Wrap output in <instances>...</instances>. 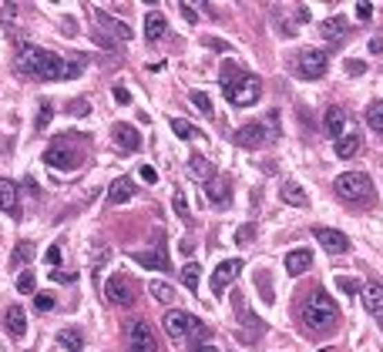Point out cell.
<instances>
[{
  "mask_svg": "<svg viewBox=\"0 0 383 352\" xmlns=\"http://www.w3.org/2000/svg\"><path fill=\"white\" fill-rule=\"evenodd\" d=\"M17 68L27 77H34V81H71V77L81 74L84 61H64V57H57L51 50L24 44L21 54H17Z\"/></svg>",
  "mask_w": 383,
  "mask_h": 352,
  "instance_id": "cell-1",
  "label": "cell"
},
{
  "mask_svg": "<svg viewBox=\"0 0 383 352\" xmlns=\"http://www.w3.org/2000/svg\"><path fill=\"white\" fill-rule=\"evenodd\" d=\"M303 322H306L309 329H316V332L333 329L340 322V309H336V302H333L326 292H313L306 299V309H303Z\"/></svg>",
  "mask_w": 383,
  "mask_h": 352,
  "instance_id": "cell-2",
  "label": "cell"
},
{
  "mask_svg": "<svg viewBox=\"0 0 383 352\" xmlns=\"http://www.w3.org/2000/svg\"><path fill=\"white\" fill-rule=\"evenodd\" d=\"M333 191L343 201H350V205H360V201L366 205V201L373 198V185H370V178L363 175V172H343V175H336Z\"/></svg>",
  "mask_w": 383,
  "mask_h": 352,
  "instance_id": "cell-3",
  "label": "cell"
},
{
  "mask_svg": "<svg viewBox=\"0 0 383 352\" xmlns=\"http://www.w3.org/2000/svg\"><path fill=\"white\" fill-rule=\"evenodd\" d=\"M259 94H262V81L255 74H246V71L226 87V98H229V104H235V107H249V104H255Z\"/></svg>",
  "mask_w": 383,
  "mask_h": 352,
  "instance_id": "cell-4",
  "label": "cell"
},
{
  "mask_svg": "<svg viewBox=\"0 0 383 352\" xmlns=\"http://www.w3.org/2000/svg\"><path fill=\"white\" fill-rule=\"evenodd\" d=\"M161 329L168 332V339H185V335H192V332H202V329H199V319L188 315V312H181V309H168L165 319H161Z\"/></svg>",
  "mask_w": 383,
  "mask_h": 352,
  "instance_id": "cell-5",
  "label": "cell"
},
{
  "mask_svg": "<svg viewBox=\"0 0 383 352\" xmlns=\"http://www.w3.org/2000/svg\"><path fill=\"white\" fill-rule=\"evenodd\" d=\"M296 68H299V74L306 77V81H316V77L326 74V68H330V57L323 54L320 48H306L299 50V57H296Z\"/></svg>",
  "mask_w": 383,
  "mask_h": 352,
  "instance_id": "cell-6",
  "label": "cell"
},
{
  "mask_svg": "<svg viewBox=\"0 0 383 352\" xmlns=\"http://www.w3.org/2000/svg\"><path fill=\"white\" fill-rule=\"evenodd\" d=\"M276 134H273V127L269 121H253V125H242L235 131V141L242 145V148H262V145H269Z\"/></svg>",
  "mask_w": 383,
  "mask_h": 352,
  "instance_id": "cell-7",
  "label": "cell"
},
{
  "mask_svg": "<svg viewBox=\"0 0 383 352\" xmlns=\"http://www.w3.org/2000/svg\"><path fill=\"white\" fill-rule=\"evenodd\" d=\"M104 299L111 302V305H131L135 302V285H131V278L128 276H111L104 282Z\"/></svg>",
  "mask_w": 383,
  "mask_h": 352,
  "instance_id": "cell-8",
  "label": "cell"
},
{
  "mask_svg": "<svg viewBox=\"0 0 383 352\" xmlns=\"http://www.w3.org/2000/svg\"><path fill=\"white\" fill-rule=\"evenodd\" d=\"M44 161L54 172H75L77 165H81V154L75 148H68V145H51V148L44 151Z\"/></svg>",
  "mask_w": 383,
  "mask_h": 352,
  "instance_id": "cell-9",
  "label": "cell"
},
{
  "mask_svg": "<svg viewBox=\"0 0 383 352\" xmlns=\"http://www.w3.org/2000/svg\"><path fill=\"white\" fill-rule=\"evenodd\" d=\"M128 352H158V342H155V332L148 322H131L128 329Z\"/></svg>",
  "mask_w": 383,
  "mask_h": 352,
  "instance_id": "cell-10",
  "label": "cell"
},
{
  "mask_svg": "<svg viewBox=\"0 0 383 352\" xmlns=\"http://www.w3.org/2000/svg\"><path fill=\"white\" fill-rule=\"evenodd\" d=\"M313 238L330 251V255H343V251H350V238H346L343 231H336V228H323V225L313 228Z\"/></svg>",
  "mask_w": 383,
  "mask_h": 352,
  "instance_id": "cell-11",
  "label": "cell"
},
{
  "mask_svg": "<svg viewBox=\"0 0 383 352\" xmlns=\"http://www.w3.org/2000/svg\"><path fill=\"white\" fill-rule=\"evenodd\" d=\"M239 272H242V262H239V258L222 262V265L212 272V292H215V296H222V292H226V285H232V282L239 278Z\"/></svg>",
  "mask_w": 383,
  "mask_h": 352,
  "instance_id": "cell-12",
  "label": "cell"
},
{
  "mask_svg": "<svg viewBox=\"0 0 383 352\" xmlns=\"http://www.w3.org/2000/svg\"><path fill=\"white\" fill-rule=\"evenodd\" d=\"M333 148H336V154L340 158H353L360 151V127L357 125H346V131L333 141Z\"/></svg>",
  "mask_w": 383,
  "mask_h": 352,
  "instance_id": "cell-13",
  "label": "cell"
},
{
  "mask_svg": "<svg viewBox=\"0 0 383 352\" xmlns=\"http://www.w3.org/2000/svg\"><path fill=\"white\" fill-rule=\"evenodd\" d=\"M17 208H21V191H17V185L7 181V178H0V211H3V215H17Z\"/></svg>",
  "mask_w": 383,
  "mask_h": 352,
  "instance_id": "cell-14",
  "label": "cell"
},
{
  "mask_svg": "<svg viewBox=\"0 0 383 352\" xmlns=\"http://www.w3.org/2000/svg\"><path fill=\"white\" fill-rule=\"evenodd\" d=\"M111 138H115L118 148H125V151L141 148V134H138V127H131V125H115L111 127Z\"/></svg>",
  "mask_w": 383,
  "mask_h": 352,
  "instance_id": "cell-15",
  "label": "cell"
},
{
  "mask_svg": "<svg viewBox=\"0 0 383 352\" xmlns=\"http://www.w3.org/2000/svg\"><path fill=\"white\" fill-rule=\"evenodd\" d=\"M3 322H7V332L10 335H24L27 332V312H24V305H10L7 312H3Z\"/></svg>",
  "mask_w": 383,
  "mask_h": 352,
  "instance_id": "cell-16",
  "label": "cell"
},
{
  "mask_svg": "<svg viewBox=\"0 0 383 352\" xmlns=\"http://www.w3.org/2000/svg\"><path fill=\"white\" fill-rule=\"evenodd\" d=\"M309 265H313V251L309 249H296L286 255V272H289V276H303Z\"/></svg>",
  "mask_w": 383,
  "mask_h": 352,
  "instance_id": "cell-17",
  "label": "cell"
},
{
  "mask_svg": "<svg viewBox=\"0 0 383 352\" xmlns=\"http://www.w3.org/2000/svg\"><path fill=\"white\" fill-rule=\"evenodd\" d=\"M363 309H366L370 315H383V285L380 282H370V285L363 289Z\"/></svg>",
  "mask_w": 383,
  "mask_h": 352,
  "instance_id": "cell-18",
  "label": "cell"
},
{
  "mask_svg": "<svg viewBox=\"0 0 383 352\" xmlns=\"http://www.w3.org/2000/svg\"><path fill=\"white\" fill-rule=\"evenodd\" d=\"M135 195V181L131 178H118L111 188H108V205H125Z\"/></svg>",
  "mask_w": 383,
  "mask_h": 352,
  "instance_id": "cell-19",
  "label": "cell"
},
{
  "mask_svg": "<svg viewBox=\"0 0 383 352\" xmlns=\"http://www.w3.org/2000/svg\"><path fill=\"white\" fill-rule=\"evenodd\" d=\"M346 125H350V118H346L343 107H330V111H326V134H330L333 141L346 131Z\"/></svg>",
  "mask_w": 383,
  "mask_h": 352,
  "instance_id": "cell-20",
  "label": "cell"
},
{
  "mask_svg": "<svg viewBox=\"0 0 383 352\" xmlns=\"http://www.w3.org/2000/svg\"><path fill=\"white\" fill-rule=\"evenodd\" d=\"M165 30H168V21H165L158 10H152V14L145 17V41H152V44H155V41H161V37H165Z\"/></svg>",
  "mask_w": 383,
  "mask_h": 352,
  "instance_id": "cell-21",
  "label": "cell"
},
{
  "mask_svg": "<svg viewBox=\"0 0 383 352\" xmlns=\"http://www.w3.org/2000/svg\"><path fill=\"white\" fill-rule=\"evenodd\" d=\"M346 30H350V27H346L343 17H330V21H323V24H320L323 41H333V44H336V41H343V37H346Z\"/></svg>",
  "mask_w": 383,
  "mask_h": 352,
  "instance_id": "cell-22",
  "label": "cell"
},
{
  "mask_svg": "<svg viewBox=\"0 0 383 352\" xmlns=\"http://www.w3.org/2000/svg\"><path fill=\"white\" fill-rule=\"evenodd\" d=\"M138 265H145V269H168V258H165V251L161 249H152V251H135L131 255Z\"/></svg>",
  "mask_w": 383,
  "mask_h": 352,
  "instance_id": "cell-23",
  "label": "cell"
},
{
  "mask_svg": "<svg viewBox=\"0 0 383 352\" xmlns=\"http://www.w3.org/2000/svg\"><path fill=\"white\" fill-rule=\"evenodd\" d=\"M95 17L101 21V27L108 34H115V37H121V41H131V27L121 24V21H115V17H108L104 10H95Z\"/></svg>",
  "mask_w": 383,
  "mask_h": 352,
  "instance_id": "cell-24",
  "label": "cell"
},
{
  "mask_svg": "<svg viewBox=\"0 0 383 352\" xmlns=\"http://www.w3.org/2000/svg\"><path fill=\"white\" fill-rule=\"evenodd\" d=\"M57 346L68 352H81L84 349V335H81L77 329H61V332H57Z\"/></svg>",
  "mask_w": 383,
  "mask_h": 352,
  "instance_id": "cell-25",
  "label": "cell"
},
{
  "mask_svg": "<svg viewBox=\"0 0 383 352\" xmlns=\"http://www.w3.org/2000/svg\"><path fill=\"white\" fill-rule=\"evenodd\" d=\"M279 195H282L286 205H296V208H303V205H306V191L299 188V181H286V185L279 188Z\"/></svg>",
  "mask_w": 383,
  "mask_h": 352,
  "instance_id": "cell-26",
  "label": "cell"
},
{
  "mask_svg": "<svg viewBox=\"0 0 383 352\" xmlns=\"http://www.w3.org/2000/svg\"><path fill=\"white\" fill-rule=\"evenodd\" d=\"M188 175L199 178V181H208V178H212V161L202 158V154H192V158H188Z\"/></svg>",
  "mask_w": 383,
  "mask_h": 352,
  "instance_id": "cell-27",
  "label": "cell"
},
{
  "mask_svg": "<svg viewBox=\"0 0 383 352\" xmlns=\"http://www.w3.org/2000/svg\"><path fill=\"white\" fill-rule=\"evenodd\" d=\"M148 292H152L155 302H165V305H172V302H175V289H172L168 282H161V278L148 282Z\"/></svg>",
  "mask_w": 383,
  "mask_h": 352,
  "instance_id": "cell-28",
  "label": "cell"
},
{
  "mask_svg": "<svg viewBox=\"0 0 383 352\" xmlns=\"http://www.w3.org/2000/svg\"><path fill=\"white\" fill-rule=\"evenodd\" d=\"M205 195H208V201H215V205H226V201H229V188H226V181H222V178H208Z\"/></svg>",
  "mask_w": 383,
  "mask_h": 352,
  "instance_id": "cell-29",
  "label": "cell"
},
{
  "mask_svg": "<svg viewBox=\"0 0 383 352\" xmlns=\"http://www.w3.org/2000/svg\"><path fill=\"white\" fill-rule=\"evenodd\" d=\"M30 258H34V245L30 242H17V249L10 251V269H21Z\"/></svg>",
  "mask_w": 383,
  "mask_h": 352,
  "instance_id": "cell-30",
  "label": "cell"
},
{
  "mask_svg": "<svg viewBox=\"0 0 383 352\" xmlns=\"http://www.w3.org/2000/svg\"><path fill=\"white\" fill-rule=\"evenodd\" d=\"M181 282L195 292V289H199V282H202V265H199V262H188V265L181 269Z\"/></svg>",
  "mask_w": 383,
  "mask_h": 352,
  "instance_id": "cell-31",
  "label": "cell"
},
{
  "mask_svg": "<svg viewBox=\"0 0 383 352\" xmlns=\"http://www.w3.org/2000/svg\"><path fill=\"white\" fill-rule=\"evenodd\" d=\"M172 131L179 134L181 141H192V138L199 134V131H195V125H192V121H185V118H172Z\"/></svg>",
  "mask_w": 383,
  "mask_h": 352,
  "instance_id": "cell-32",
  "label": "cell"
},
{
  "mask_svg": "<svg viewBox=\"0 0 383 352\" xmlns=\"http://www.w3.org/2000/svg\"><path fill=\"white\" fill-rule=\"evenodd\" d=\"M366 125L383 134V101H377V104H370V107H366Z\"/></svg>",
  "mask_w": 383,
  "mask_h": 352,
  "instance_id": "cell-33",
  "label": "cell"
},
{
  "mask_svg": "<svg viewBox=\"0 0 383 352\" xmlns=\"http://www.w3.org/2000/svg\"><path fill=\"white\" fill-rule=\"evenodd\" d=\"M188 98H192V104H195V107L202 111L205 118H212V101H208V94H205V91H192Z\"/></svg>",
  "mask_w": 383,
  "mask_h": 352,
  "instance_id": "cell-34",
  "label": "cell"
},
{
  "mask_svg": "<svg viewBox=\"0 0 383 352\" xmlns=\"http://www.w3.org/2000/svg\"><path fill=\"white\" fill-rule=\"evenodd\" d=\"M34 289H37L34 272H21V276H17V292H21V296H34Z\"/></svg>",
  "mask_w": 383,
  "mask_h": 352,
  "instance_id": "cell-35",
  "label": "cell"
},
{
  "mask_svg": "<svg viewBox=\"0 0 383 352\" xmlns=\"http://www.w3.org/2000/svg\"><path fill=\"white\" fill-rule=\"evenodd\" d=\"M51 118H54V107L48 104V101H41V111H37V121H34V127H37V131H44Z\"/></svg>",
  "mask_w": 383,
  "mask_h": 352,
  "instance_id": "cell-36",
  "label": "cell"
},
{
  "mask_svg": "<svg viewBox=\"0 0 383 352\" xmlns=\"http://www.w3.org/2000/svg\"><path fill=\"white\" fill-rule=\"evenodd\" d=\"M172 205H175V215L181 222H188V201H185V191H175L172 195Z\"/></svg>",
  "mask_w": 383,
  "mask_h": 352,
  "instance_id": "cell-37",
  "label": "cell"
},
{
  "mask_svg": "<svg viewBox=\"0 0 383 352\" xmlns=\"http://www.w3.org/2000/svg\"><path fill=\"white\" fill-rule=\"evenodd\" d=\"M336 289H340V292H346V296H357V292H360V282H357V278L340 276V278H336Z\"/></svg>",
  "mask_w": 383,
  "mask_h": 352,
  "instance_id": "cell-38",
  "label": "cell"
},
{
  "mask_svg": "<svg viewBox=\"0 0 383 352\" xmlns=\"http://www.w3.org/2000/svg\"><path fill=\"white\" fill-rule=\"evenodd\" d=\"M54 305H57V299H54L51 292H41V296L34 299V309H37V312H51Z\"/></svg>",
  "mask_w": 383,
  "mask_h": 352,
  "instance_id": "cell-39",
  "label": "cell"
},
{
  "mask_svg": "<svg viewBox=\"0 0 383 352\" xmlns=\"http://www.w3.org/2000/svg\"><path fill=\"white\" fill-rule=\"evenodd\" d=\"M239 74H242V71H239L235 64H222V91H226V87H229V84H232V81H235Z\"/></svg>",
  "mask_w": 383,
  "mask_h": 352,
  "instance_id": "cell-40",
  "label": "cell"
},
{
  "mask_svg": "<svg viewBox=\"0 0 383 352\" xmlns=\"http://www.w3.org/2000/svg\"><path fill=\"white\" fill-rule=\"evenodd\" d=\"M68 111H71L75 118H84V114L91 111V104H88V101H71V107H68Z\"/></svg>",
  "mask_w": 383,
  "mask_h": 352,
  "instance_id": "cell-41",
  "label": "cell"
},
{
  "mask_svg": "<svg viewBox=\"0 0 383 352\" xmlns=\"http://www.w3.org/2000/svg\"><path fill=\"white\" fill-rule=\"evenodd\" d=\"M253 235H255L253 225H242L239 231H235V242H239V245H249V238H253Z\"/></svg>",
  "mask_w": 383,
  "mask_h": 352,
  "instance_id": "cell-42",
  "label": "cell"
},
{
  "mask_svg": "<svg viewBox=\"0 0 383 352\" xmlns=\"http://www.w3.org/2000/svg\"><path fill=\"white\" fill-rule=\"evenodd\" d=\"M202 44H205V48H215V50H222V54H229V44H226V41H219V37H205V41H202Z\"/></svg>",
  "mask_w": 383,
  "mask_h": 352,
  "instance_id": "cell-43",
  "label": "cell"
},
{
  "mask_svg": "<svg viewBox=\"0 0 383 352\" xmlns=\"http://www.w3.org/2000/svg\"><path fill=\"white\" fill-rule=\"evenodd\" d=\"M346 74H366V64L363 61H346Z\"/></svg>",
  "mask_w": 383,
  "mask_h": 352,
  "instance_id": "cell-44",
  "label": "cell"
},
{
  "mask_svg": "<svg viewBox=\"0 0 383 352\" xmlns=\"http://www.w3.org/2000/svg\"><path fill=\"white\" fill-rule=\"evenodd\" d=\"M44 258H48V265H54V269H57V265H61V249H57V245H51Z\"/></svg>",
  "mask_w": 383,
  "mask_h": 352,
  "instance_id": "cell-45",
  "label": "cell"
},
{
  "mask_svg": "<svg viewBox=\"0 0 383 352\" xmlns=\"http://www.w3.org/2000/svg\"><path fill=\"white\" fill-rule=\"evenodd\" d=\"M370 14H373V7H370V3H360V7H357V17H360V21H366Z\"/></svg>",
  "mask_w": 383,
  "mask_h": 352,
  "instance_id": "cell-46",
  "label": "cell"
},
{
  "mask_svg": "<svg viewBox=\"0 0 383 352\" xmlns=\"http://www.w3.org/2000/svg\"><path fill=\"white\" fill-rule=\"evenodd\" d=\"M141 178H145V181L152 185V181H158V172H155V168H148V165H145V168H141Z\"/></svg>",
  "mask_w": 383,
  "mask_h": 352,
  "instance_id": "cell-47",
  "label": "cell"
},
{
  "mask_svg": "<svg viewBox=\"0 0 383 352\" xmlns=\"http://www.w3.org/2000/svg\"><path fill=\"white\" fill-rule=\"evenodd\" d=\"M181 14H185V21H192V24H195V21H199V14H195V10H192V7H185V3H181Z\"/></svg>",
  "mask_w": 383,
  "mask_h": 352,
  "instance_id": "cell-48",
  "label": "cell"
},
{
  "mask_svg": "<svg viewBox=\"0 0 383 352\" xmlns=\"http://www.w3.org/2000/svg\"><path fill=\"white\" fill-rule=\"evenodd\" d=\"M115 98H118L121 104H125V101H128V91H125V87H115Z\"/></svg>",
  "mask_w": 383,
  "mask_h": 352,
  "instance_id": "cell-49",
  "label": "cell"
},
{
  "mask_svg": "<svg viewBox=\"0 0 383 352\" xmlns=\"http://www.w3.org/2000/svg\"><path fill=\"white\" fill-rule=\"evenodd\" d=\"M370 50H373V54H377V50H383V41H380V37H373V41H370Z\"/></svg>",
  "mask_w": 383,
  "mask_h": 352,
  "instance_id": "cell-50",
  "label": "cell"
},
{
  "mask_svg": "<svg viewBox=\"0 0 383 352\" xmlns=\"http://www.w3.org/2000/svg\"><path fill=\"white\" fill-rule=\"evenodd\" d=\"M195 352H219V349H215V346H199Z\"/></svg>",
  "mask_w": 383,
  "mask_h": 352,
  "instance_id": "cell-51",
  "label": "cell"
}]
</instances>
